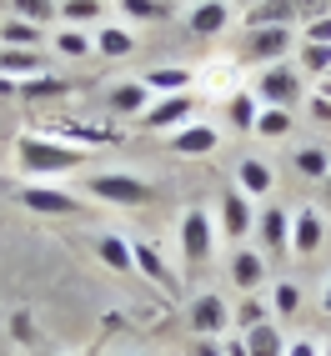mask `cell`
<instances>
[{
  "label": "cell",
  "instance_id": "obj_1",
  "mask_svg": "<svg viewBox=\"0 0 331 356\" xmlns=\"http://www.w3.org/2000/svg\"><path fill=\"white\" fill-rule=\"evenodd\" d=\"M15 161H20V171L31 181H51V176H65V171H81L86 151L60 140V136H20L15 140Z\"/></svg>",
  "mask_w": 331,
  "mask_h": 356
},
{
  "label": "cell",
  "instance_id": "obj_2",
  "mask_svg": "<svg viewBox=\"0 0 331 356\" xmlns=\"http://www.w3.org/2000/svg\"><path fill=\"white\" fill-rule=\"evenodd\" d=\"M86 191L96 196V201H106V206H146L156 191L140 176H126V171H106V176H90L86 181Z\"/></svg>",
  "mask_w": 331,
  "mask_h": 356
},
{
  "label": "cell",
  "instance_id": "obj_3",
  "mask_svg": "<svg viewBox=\"0 0 331 356\" xmlns=\"http://www.w3.org/2000/svg\"><path fill=\"white\" fill-rule=\"evenodd\" d=\"M291 51V26H256L246 31V45H241V65H281Z\"/></svg>",
  "mask_w": 331,
  "mask_h": 356
},
{
  "label": "cell",
  "instance_id": "obj_4",
  "mask_svg": "<svg viewBox=\"0 0 331 356\" xmlns=\"http://www.w3.org/2000/svg\"><path fill=\"white\" fill-rule=\"evenodd\" d=\"M181 251H186V266H206L216 256V221L201 206H191L181 216Z\"/></svg>",
  "mask_w": 331,
  "mask_h": 356
},
{
  "label": "cell",
  "instance_id": "obj_5",
  "mask_svg": "<svg viewBox=\"0 0 331 356\" xmlns=\"http://www.w3.org/2000/svg\"><path fill=\"white\" fill-rule=\"evenodd\" d=\"M256 101L261 106H276V111H291L301 101V70H291L286 60L281 65H266L256 76Z\"/></svg>",
  "mask_w": 331,
  "mask_h": 356
},
{
  "label": "cell",
  "instance_id": "obj_6",
  "mask_svg": "<svg viewBox=\"0 0 331 356\" xmlns=\"http://www.w3.org/2000/svg\"><path fill=\"white\" fill-rule=\"evenodd\" d=\"M15 196H20L26 211H35V216H76L81 211V196L60 191V186H51V181H26Z\"/></svg>",
  "mask_w": 331,
  "mask_h": 356
},
{
  "label": "cell",
  "instance_id": "obj_7",
  "mask_svg": "<svg viewBox=\"0 0 331 356\" xmlns=\"http://www.w3.org/2000/svg\"><path fill=\"white\" fill-rule=\"evenodd\" d=\"M191 111H196V96L181 90V96H156L146 106V115H136V121H140V131H181V126H191Z\"/></svg>",
  "mask_w": 331,
  "mask_h": 356
},
{
  "label": "cell",
  "instance_id": "obj_8",
  "mask_svg": "<svg viewBox=\"0 0 331 356\" xmlns=\"http://www.w3.org/2000/svg\"><path fill=\"white\" fill-rule=\"evenodd\" d=\"M226 326H231V306H226L216 291H206V296L191 301V331H196V337H211V341H216Z\"/></svg>",
  "mask_w": 331,
  "mask_h": 356
},
{
  "label": "cell",
  "instance_id": "obj_9",
  "mask_svg": "<svg viewBox=\"0 0 331 356\" xmlns=\"http://www.w3.org/2000/svg\"><path fill=\"white\" fill-rule=\"evenodd\" d=\"M326 241V221H321V211L316 206H301L296 216H291V251L296 256H316Z\"/></svg>",
  "mask_w": 331,
  "mask_h": 356
},
{
  "label": "cell",
  "instance_id": "obj_10",
  "mask_svg": "<svg viewBox=\"0 0 331 356\" xmlns=\"http://www.w3.org/2000/svg\"><path fill=\"white\" fill-rule=\"evenodd\" d=\"M246 231H256V211H251V196L246 191H231L221 196V236H231V241H241Z\"/></svg>",
  "mask_w": 331,
  "mask_h": 356
},
{
  "label": "cell",
  "instance_id": "obj_11",
  "mask_svg": "<svg viewBox=\"0 0 331 356\" xmlns=\"http://www.w3.org/2000/svg\"><path fill=\"white\" fill-rule=\"evenodd\" d=\"M256 236H261V246L271 256H286L291 251V216L281 206H266L261 216H256Z\"/></svg>",
  "mask_w": 331,
  "mask_h": 356
},
{
  "label": "cell",
  "instance_id": "obj_12",
  "mask_svg": "<svg viewBox=\"0 0 331 356\" xmlns=\"http://www.w3.org/2000/svg\"><path fill=\"white\" fill-rule=\"evenodd\" d=\"M216 146H221V131L206 126V121H191V126L171 131V151H176V156H211Z\"/></svg>",
  "mask_w": 331,
  "mask_h": 356
},
{
  "label": "cell",
  "instance_id": "obj_13",
  "mask_svg": "<svg viewBox=\"0 0 331 356\" xmlns=\"http://www.w3.org/2000/svg\"><path fill=\"white\" fill-rule=\"evenodd\" d=\"M226 20H231V6L226 0H201V6H191V15H186V31L211 40V35H221L226 31Z\"/></svg>",
  "mask_w": 331,
  "mask_h": 356
},
{
  "label": "cell",
  "instance_id": "obj_14",
  "mask_svg": "<svg viewBox=\"0 0 331 356\" xmlns=\"http://www.w3.org/2000/svg\"><path fill=\"white\" fill-rule=\"evenodd\" d=\"M140 86H146L151 96H181V90L196 86V70H186V65H156V70L140 76Z\"/></svg>",
  "mask_w": 331,
  "mask_h": 356
},
{
  "label": "cell",
  "instance_id": "obj_15",
  "mask_svg": "<svg viewBox=\"0 0 331 356\" xmlns=\"http://www.w3.org/2000/svg\"><path fill=\"white\" fill-rule=\"evenodd\" d=\"M90 40H96V56H106V60H121V56L136 51V31L131 26H96Z\"/></svg>",
  "mask_w": 331,
  "mask_h": 356
},
{
  "label": "cell",
  "instance_id": "obj_16",
  "mask_svg": "<svg viewBox=\"0 0 331 356\" xmlns=\"http://www.w3.org/2000/svg\"><path fill=\"white\" fill-rule=\"evenodd\" d=\"M241 341H246V356H286V337H281L276 321H261V326L241 331Z\"/></svg>",
  "mask_w": 331,
  "mask_h": 356
},
{
  "label": "cell",
  "instance_id": "obj_17",
  "mask_svg": "<svg viewBox=\"0 0 331 356\" xmlns=\"http://www.w3.org/2000/svg\"><path fill=\"white\" fill-rule=\"evenodd\" d=\"M96 256L106 261L111 271H136V246L126 241V236H115V231L96 236Z\"/></svg>",
  "mask_w": 331,
  "mask_h": 356
},
{
  "label": "cell",
  "instance_id": "obj_18",
  "mask_svg": "<svg viewBox=\"0 0 331 356\" xmlns=\"http://www.w3.org/2000/svg\"><path fill=\"white\" fill-rule=\"evenodd\" d=\"M40 70H45L40 51H10V45H0V76H10V81H31V76H40Z\"/></svg>",
  "mask_w": 331,
  "mask_h": 356
},
{
  "label": "cell",
  "instance_id": "obj_19",
  "mask_svg": "<svg viewBox=\"0 0 331 356\" xmlns=\"http://www.w3.org/2000/svg\"><path fill=\"white\" fill-rule=\"evenodd\" d=\"M136 271L146 276V281H156V286L176 291V276H171V266H166V261H161V251H156L151 241H136Z\"/></svg>",
  "mask_w": 331,
  "mask_h": 356
},
{
  "label": "cell",
  "instance_id": "obj_20",
  "mask_svg": "<svg viewBox=\"0 0 331 356\" xmlns=\"http://www.w3.org/2000/svg\"><path fill=\"white\" fill-rule=\"evenodd\" d=\"M236 191H246L251 201H256V196H266V191H271V165H266V161H256V156L241 161V165H236Z\"/></svg>",
  "mask_w": 331,
  "mask_h": 356
},
{
  "label": "cell",
  "instance_id": "obj_21",
  "mask_svg": "<svg viewBox=\"0 0 331 356\" xmlns=\"http://www.w3.org/2000/svg\"><path fill=\"white\" fill-rule=\"evenodd\" d=\"M231 281H236L241 291H256V286L266 281V261L256 256V251H236V256H231Z\"/></svg>",
  "mask_w": 331,
  "mask_h": 356
},
{
  "label": "cell",
  "instance_id": "obj_22",
  "mask_svg": "<svg viewBox=\"0 0 331 356\" xmlns=\"http://www.w3.org/2000/svg\"><path fill=\"white\" fill-rule=\"evenodd\" d=\"M40 26H31V20H20V15H10L6 26H0V45H10V51H40Z\"/></svg>",
  "mask_w": 331,
  "mask_h": 356
},
{
  "label": "cell",
  "instance_id": "obj_23",
  "mask_svg": "<svg viewBox=\"0 0 331 356\" xmlns=\"http://www.w3.org/2000/svg\"><path fill=\"white\" fill-rule=\"evenodd\" d=\"M101 15H106V0H65L60 6V26L86 31V26H101Z\"/></svg>",
  "mask_w": 331,
  "mask_h": 356
},
{
  "label": "cell",
  "instance_id": "obj_24",
  "mask_svg": "<svg viewBox=\"0 0 331 356\" xmlns=\"http://www.w3.org/2000/svg\"><path fill=\"white\" fill-rule=\"evenodd\" d=\"M146 106H151V90L140 81H126V86L111 90V111L115 115H146Z\"/></svg>",
  "mask_w": 331,
  "mask_h": 356
},
{
  "label": "cell",
  "instance_id": "obj_25",
  "mask_svg": "<svg viewBox=\"0 0 331 356\" xmlns=\"http://www.w3.org/2000/svg\"><path fill=\"white\" fill-rule=\"evenodd\" d=\"M256 115H261V101H256V90H236L226 101V121L236 131H256Z\"/></svg>",
  "mask_w": 331,
  "mask_h": 356
},
{
  "label": "cell",
  "instance_id": "obj_26",
  "mask_svg": "<svg viewBox=\"0 0 331 356\" xmlns=\"http://www.w3.org/2000/svg\"><path fill=\"white\" fill-rule=\"evenodd\" d=\"M51 45H56V51H60L65 60H86L90 51H96V40H90L86 31H70V26H60V31L51 35Z\"/></svg>",
  "mask_w": 331,
  "mask_h": 356
},
{
  "label": "cell",
  "instance_id": "obj_27",
  "mask_svg": "<svg viewBox=\"0 0 331 356\" xmlns=\"http://www.w3.org/2000/svg\"><path fill=\"white\" fill-rule=\"evenodd\" d=\"M15 15L45 31V26H56V20H60V6H56V0H15Z\"/></svg>",
  "mask_w": 331,
  "mask_h": 356
},
{
  "label": "cell",
  "instance_id": "obj_28",
  "mask_svg": "<svg viewBox=\"0 0 331 356\" xmlns=\"http://www.w3.org/2000/svg\"><path fill=\"white\" fill-rule=\"evenodd\" d=\"M201 86L206 90H216V96H236V65L231 60H216V65H206V76H201Z\"/></svg>",
  "mask_w": 331,
  "mask_h": 356
},
{
  "label": "cell",
  "instance_id": "obj_29",
  "mask_svg": "<svg viewBox=\"0 0 331 356\" xmlns=\"http://www.w3.org/2000/svg\"><path fill=\"white\" fill-rule=\"evenodd\" d=\"M20 96H26V101H51V96H65V81H60V76H45V70H40V76L20 81Z\"/></svg>",
  "mask_w": 331,
  "mask_h": 356
},
{
  "label": "cell",
  "instance_id": "obj_30",
  "mask_svg": "<svg viewBox=\"0 0 331 356\" xmlns=\"http://www.w3.org/2000/svg\"><path fill=\"white\" fill-rule=\"evenodd\" d=\"M286 131H291V111L261 106V115H256V136H266V140H281Z\"/></svg>",
  "mask_w": 331,
  "mask_h": 356
},
{
  "label": "cell",
  "instance_id": "obj_31",
  "mask_svg": "<svg viewBox=\"0 0 331 356\" xmlns=\"http://www.w3.org/2000/svg\"><path fill=\"white\" fill-rule=\"evenodd\" d=\"M296 171H301V176H312V181L331 176V151H321V146H306V151H296Z\"/></svg>",
  "mask_w": 331,
  "mask_h": 356
},
{
  "label": "cell",
  "instance_id": "obj_32",
  "mask_svg": "<svg viewBox=\"0 0 331 356\" xmlns=\"http://www.w3.org/2000/svg\"><path fill=\"white\" fill-rule=\"evenodd\" d=\"M286 20H291V0H261L251 10V31L256 26H286Z\"/></svg>",
  "mask_w": 331,
  "mask_h": 356
},
{
  "label": "cell",
  "instance_id": "obj_33",
  "mask_svg": "<svg viewBox=\"0 0 331 356\" xmlns=\"http://www.w3.org/2000/svg\"><path fill=\"white\" fill-rule=\"evenodd\" d=\"M126 20H166L171 15V0H121Z\"/></svg>",
  "mask_w": 331,
  "mask_h": 356
},
{
  "label": "cell",
  "instance_id": "obj_34",
  "mask_svg": "<svg viewBox=\"0 0 331 356\" xmlns=\"http://www.w3.org/2000/svg\"><path fill=\"white\" fill-rule=\"evenodd\" d=\"M241 331H251V326H261V321H271V306L266 301H256V296H246L241 306H236V316H231Z\"/></svg>",
  "mask_w": 331,
  "mask_h": 356
},
{
  "label": "cell",
  "instance_id": "obj_35",
  "mask_svg": "<svg viewBox=\"0 0 331 356\" xmlns=\"http://www.w3.org/2000/svg\"><path fill=\"white\" fill-rule=\"evenodd\" d=\"M296 306H301V286L281 281V286L271 291V312H281V316H296Z\"/></svg>",
  "mask_w": 331,
  "mask_h": 356
},
{
  "label": "cell",
  "instance_id": "obj_36",
  "mask_svg": "<svg viewBox=\"0 0 331 356\" xmlns=\"http://www.w3.org/2000/svg\"><path fill=\"white\" fill-rule=\"evenodd\" d=\"M301 65L316 70V76H331V45H306V51H301Z\"/></svg>",
  "mask_w": 331,
  "mask_h": 356
},
{
  "label": "cell",
  "instance_id": "obj_37",
  "mask_svg": "<svg viewBox=\"0 0 331 356\" xmlns=\"http://www.w3.org/2000/svg\"><path fill=\"white\" fill-rule=\"evenodd\" d=\"M306 45H331V15H316L306 26Z\"/></svg>",
  "mask_w": 331,
  "mask_h": 356
},
{
  "label": "cell",
  "instance_id": "obj_38",
  "mask_svg": "<svg viewBox=\"0 0 331 356\" xmlns=\"http://www.w3.org/2000/svg\"><path fill=\"white\" fill-rule=\"evenodd\" d=\"M286 356H321V346L312 337H296V341H286Z\"/></svg>",
  "mask_w": 331,
  "mask_h": 356
},
{
  "label": "cell",
  "instance_id": "obj_39",
  "mask_svg": "<svg viewBox=\"0 0 331 356\" xmlns=\"http://www.w3.org/2000/svg\"><path fill=\"white\" fill-rule=\"evenodd\" d=\"M191 356H226V346H221V341H211V337H196Z\"/></svg>",
  "mask_w": 331,
  "mask_h": 356
},
{
  "label": "cell",
  "instance_id": "obj_40",
  "mask_svg": "<svg viewBox=\"0 0 331 356\" xmlns=\"http://www.w3.org/2000/svg\"><path fill=\"white\" fill-rule=\"evenodd\" d=\"M312 115H316V121H331V96H316L312 101Z\"/></svg>",
  "mask_w": 331,
  "mask_h": 356
},
{
  "label": "cell",
  "instance_id": "obj_41",
  "mask_svg": "<svg viewBox=\"0 0 331 356\" xmlns=\"http://www.w3.org/2000/svg\"><path fill=\"white\" fill-rule=\"evenodd\" d=\"M0 96H6V101H10V96H20V81H10V76H0Z\"/></svg>",
  "mask_w": 331,
  "mask_h": 356
},
{
  "label": "cell",
  "instance_id": "obj_42",
  "mask_svg": "<svg viewBox=\"0 0 331 356\" xmlns=\"http://www.w3.org/2000/svg\"><path fill=\"white\" fill-rule=\"evenodd\" d=\"M226 356H246V341H226Z\"/></svg>",
  "mask_w": 331,
  "mask_h": 356
},
{
  "label": "cell",
  "instance_id": "obj_43",
  "mask_svg": "<svg viewBox=\"0 0 331 356\" xmlns=\"http://www.w3.org/2000/svg\"><path fill=\"white\" fill-rule=\"evenodd\" d=\"M321 312H331V281H326V291H321Z\"/></svg>",
  "mask_w": 331,
  "mask_h": 356
},
{
  "label": "cell",
  "instance_id": "obj_44",
  "mask_svg": "<svg viewBox=\"0 0 331 356\" xmlns=\"http://www.w3.org/2000/svg\"><path fill=\"white\" fill-rule=\"evenodd\" d=\"M40 356H60V351H40Z\"/></svg>",
  "mask_w": 331,
  "mask_h": 356
},
{
  "label": "cell",
  "instance_id": "obj_45",
  "mask_svg": "<svg viewBox=\"0 0 331 356\" xmlns=\"http://www.w3.org/2000/svg\"><path fill=\"white\" fill-rule=\"evenodd\" d=\"M241 6H256V0H241Z\"/></svg>",
  "mask_w": 331,
  "mask_h": 356
},
{
  "label": "cell",
  "instance_id": "obj_46",
  "mask_svg": "<svg viewBox=\"0 0 331 356\" xmlns=\"http://www.w3.org/2000/svg\"><path fill=\"white\" fill-rule=\"evenodd\" d=\"M326 356H331V341H326Z\"/></svg>",
  "mask_w": 331,
  "mask_h": 356
},
{
  "label": "cell",
  "instance_id": "obj_47",
  "mask_svg": "<svg viewBox=\"0 0 331 356\" xmlns=\"http://www.w3.org/2000/svg\"><path fill=\"white\" fill-rule=\"evenodd\" d=\"M56 6H65V0H56Z\"/></svg>",
  "mask_w": 331,
  "mask_h": 356
}]
</instances>
